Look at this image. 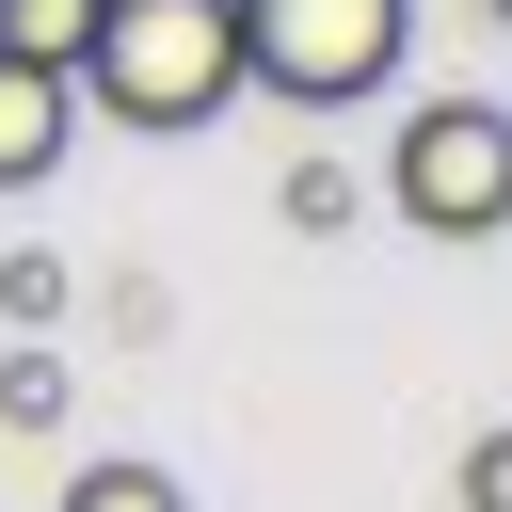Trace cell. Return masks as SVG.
I'll return each instance as SVG.
<instances>
[{
	"mask_svg": "<svg viewBox=\"0 0 512 512\" xmlns=\"http://www.w3.org/2000/svg\"><path fill=\"white\" fill-rule=\"evenodd\" d=\"M224 96H240V0H96V32H80V112L96 128L176 144Z\"/></svg>",
	"mask_w": 512,
	"mask_h": 512,
	"instance_id": "1",
	"label": "cell"
},
{
	"mask_svg": "<svg viewBox=\"0 0 512 512\" xmlns=\"http://www.w3.org/2000/svg\"><path fill=\"white\" fill-rule=\"evenodd\" d=\"M368 192H384L416 240H512V112H496V96H416Z\"/></svg>",
	"mask_w": 512,
	"mask_h": 512,
	"instance_id": "2",
	"label": "cell"
},
{
	"mask_svg": "<svg viewBox=\"0 0 512 512\" xmlns=\"http://www.w3.org/2000/svg\"><path fill=\"white\" fill-rule=\"evenodd\" d=\"M400 32H416V0H240V96L352 112L400 80Z\"/></svg>",
	"mask_w": 512,
	"mask_h": 512,
	"instance_id": "3",
	"label": "cell"
},
{
	"mask_svg": "<svg viewBox=\"0 0 512 512\" xmlns=\"http://www.w3.org/2000/svg\"><path fill=\"white\" fill-rule=\"evenodd\" d=\"M64 144H80V80H48V64H0V192H32Z\"/></svg>",
	"mask_w": 512,
	"mask_h": 512,
	"instance_id": "4",
	"label": "cell"
},
{
	"mask_svg": "<svg viewBox=\"0 0 512 512\" xmlns=\"http://www.w3.org/2000/svg\"><path fill=\"white\" fill-rule=\"evenodd\" d=\"M272 208H288V224H304V240H336V224H368V176H352V160H336V144H304V160H288V192H272Z\"/></svg>",
	"mask_w": 512,
	"mask_h": 512,
	"instance_id": "5",
	"label": "cell"
},
{
	"mask_svg": "<svg viewBox=\"0 0 512 512\" xmlns=\"http://www.w3.org/2000/svg\"><path fill=\"white\" fill-rule=\"evenodd\" d=\"M80 32H96V0H0V64H48V80H80Z\"/></svg>",
	"mask_w": 512,
	"mask_h": 512,
	"instance_id": "6",
	"label": "cell"
},
{
	"mask_svg": "<svg viewBox=\"0 0 512 512\" xmlns=\"http://www.w3.org/2000/svg\"><path fill=\"white\" fill-rule=\"evenodd\" d=\"M64 400H80V384H64V352H48V336H16V352H0V432H64Z\"/></svg>",
	"mask_w": 512,
	"mask_h": 512,
	"instance_id": "7",
	"label": "cell"
},
{
	"mask_svg": "<svg viewBox=\"0 0 512 512\" xmlns=\"http://www.w3.org/2000/svg\"><path fill=\"white\" fill-rule=\"evenodd\" d=\"M64 512H192V496H176V464H80Z\"/></svg>",
	"mask_w": 512,
	"mask_h": 512,
	"instance_id": "8",
	"label": "cell"
},
{
	"mask_svg": "<svg viewBox=\"0 0 512 512\" xmlns=\"http://www.w3.org/2000/svg\"><path fill=\"white\" fill-rule=\"evenodd\" d=\"M0 320L48 336V320H64V256H0Z\"/></svg>",
	"mask_w": 512,
	"mask_h": 512,
	"instance_id": "9",
	"label": "cell"
},
{
	"mask_svg": "<svg viewBox=\"0 0 512 512\" xmlns=\"http://www.w3.org/2000/svg\"><path fill=\"white\" fill-rule=\"evenodd\" d=\"M464 512H512V432H480V448H464Z\"/></svg>",
	"mask_w": 512,
	"mask_h": 512,
	"instance_id": "10",
	"label": "cell"
},
{
	"mask_svg": "<svg viewBox=\"0 0 512 512\" xmlns=\"http://www.w3.org/2000/svg\"><path fill=\"white\" fill-rule=\"evenodd\" d=\"M496 32H512V0H496Z\"/></svg>",
	"mask_w": 512,
	"mask_h": 512,
	"instance_id": "11",
	"label": "cell"
}]
</instances>
